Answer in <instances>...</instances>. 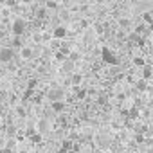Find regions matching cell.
<instances>
[{"instance_id": "cell-21", "label": "cell", "mask_w": 153, "mask_h": 153, "mask_svg": "<svg viewBox=\"0 0 153 153\" xmlns=\"http://www.w3.org/2000/svg\"><path fill=\"white\" fill-rule=\"evenodd\" d=\"M70 148H72V142H70V140H65V142H63V148H61V151L65 153V151H68Z\"/></svg>"}, {"instance_id": "cell-20", "label": "cell", "mask_w": 153, "mask_h": 153, "mask_svg": "<svg viewBox=\"0 0 153 153\" xmlns=\"http://www.w3.org/2000/svg\"><path fill=\"white\" fill-rule=\"evenodd\" d=\"M27 114V110L24 108V106H16V115H20V117H24Z\"/></svg>"}, {"instance_id": "cell-1", "label": "cell", "mask_w": 153, "mask_h": 153, "mask_svg": "<svg viewBox=\"0 0 153 153\" xmlns=\"http://www.w3.org/2000/svg\"><path fill=\"white\" fill-rule=\"evenodd\" d=\"M101 59H103L106 65H112V67L119 65V58H117V56L114 54V51H110V47H106V45L101 47Z\"/></svg>"}, {"instance_id": "cell-12", "label": "cell", "mask_w": 153, "mask_h": 153, "mask_svg": "<svg viewBox=\"0 0 153 153\" xmlns=\"http://www.w3.org/2000/svg\"><path fill=\"white\" fill-rule=\"evenodd\" d=\"M74 92H76V97H78V99H85V97H87V88L74 87Z\"/></svg>"}, {"instance_id": "cell-25", "label": "cell", "mask_w": 153, "mask_h": 153, "mask_svg": "<svg viewBox=\"0 0 153 153\" xmlns=\"http://www.w3.org/2000/svg\"><path fill=\"white\" fill-rule=\"evenodd\" d=\"M36 16H38V18H43V16H45V9H40V11H36Z\"/></svg>"}, {"instance_id": "cell-15", "label": "cell", "mask_w": 153, "mask_h": 153, "mask_svg": "<svg viewBox=\"0 0 153 153\" xmlns=\"http://www.w3.org/2000/svg\"><path fill=\"white\" fill-rule=\"evenodd\" d=\"M128 114H130V115H128V117H130V119H137V117H139V115H140V110H139V108H137V106H135V108H131V110H130V112H128Z\"/></svg>"}, {"instance_id": "cell-18", "label": "cell", "mask_w": 153, "mask_h": 153, "mask_svg": "<svg viewBox=\"0 0 153 153\" xmlns=\"http://www.w3.org/2000/svg\"><path fill=\"white\" fill-rule=\"evenodd\" d=\"M119 27H130V20L128 18H121L119 20Z\"/></svg>"}, {"instance_id": "cell-26", "label": "cell", "mask_w": 153, "mask_h": 153, "mask_svg": "<svg viewBox=\"0 0 153 153\" xmlns=\"http://www.w3.org/2000/svg\"><path fill=\"white\" fill-rule=\"evenodd\" d=\"M18 2H20V4H31L33 0H18Z\"/></svg>"}, {"instance_id": "cell-9", "label": "cell", "mask_w": 153, "mask_h": 153, "mask_svg": "<svg viewBox=\"0 0 153 153\" xmlns=\"http://www.w3.org/2000/svg\"><path fill=\"white\" fill-rule=\"evenodd\" d=\"M49 128H51V124H49V121L47 119H42L38 124H36V131L42 135V133H47L49 131Z\"/></svg>"}, {"instance_id": "cell-28", "label": "cell", "mask_w": 153, "mask_h": 153, "mask_svg": "<svg viewBox=\"0 0 153 153\" xmlns=\"http://www.w3.org/2000/svg\"><path fill=\"white\" fill-rule=\"evenodd\" d=\"M110 2H117V0H110Z\"/></svg>"}, {"instance_id": "cell-7", "label": "cell", "mask_w": 153, "mask_h": 153, "mask_svg": "<svg viewBox=\"0 0 153 153\" xmlns=\"http://www.w3.org/2000/svg\"><path fill=\"white\" fill-rule=\"evenodd\" d=\"M70 83H72V87H81V83H83V74L81 72H74L70 76Z\"/></svg>"}, {"instance_id": "cell-2", "label": "cell", "mask_w": 153, "mask_h": 153, "mask_svg": "<svg viewBox=\"0 0 153 153\" xmlns=\"http://www.w3.org/2000/svg\"><path fill=\"white\" fill-rule=\"evenodd\" d=\"M25 31H27V22L24 18H15L13 24H11V33L15 36H24Z\"/></svg>"}, {"instance_id": "cell-11", "label": "cell", "mask_w": 153, "mask_h": 153, "mask_svg": "<svg viewBox=\"0 0 153 153\" xmlns=\"http://www.w3.org/2000/svg\"><path fill=\"white\" fill-rule=\"evenodd\" d=\"M135 87H137V88H139L140 92H146V90L149 88V85H148V81H146V79H142V78H140V79H139V81L135 83Z\"/></svg>"}, {"instance_id": "cell-24", "label": "cell", "mask_w": 153, "mask_h": 153, "mask_svg": "<svg viewBox=\"0 0 153 153\" xmlns=\"http://www.w3.org/2000/svg\"><path fill=\"white\" fill-rule=\"evenodd\" d=\"M135 142H139V144L144 142V135H142V133H137V135H135Z\"/></svg>"}, {"instance_id": "cell-4", "label": "cell", "mask_w": 153, "mask_h": 153, "mask_svg": "<svg viewBox=\"0 0 153 153\" xmlns=\"http://www.w3.org/2000/svg\"><path fill=\"white\" fill-rule=\"evenodd\" d=\"M67 34H68V29L65 25H56L51 33V36L56 38V40H63V38H67Z\"/></svg>"}, {"instance_id": "cell-13", "label": "cell", "mask_w": 153, "mask_h": 153, "mask_svg": "<svg viewBox=\"0 0 153 153\" xmlns=\"http://www.w3.org/2000/svg\"><path fill=\"white\" fill-rule=\"evenodd\" d=\"M142 22H144L146 25H153V16H151L149 11H144V13H142Z\"/></svg>"}, {"instance_id": "cell-27", "label": "cell", "mask_w": 153, "mask_h": 153, "mask_svg": "<svg viewBox=\"0 0 153 153\" xmlns=\"http://www.w3.org/2000/svg\"><path fill=\"white\" fill-rule=\"evenodd\" d=\"M2 148H4V146H2V137H0V149H2Z\"/></svg>"}, {"instance_id": "cell-5", "label": "cell", "mask_w": 153, "mask_h": 153, "mask_svg": "<svg viewBox=\"0 0 153 153\" xmlns=\"http://www.w3.org/2000/svg\"><path fill=\"white\" fill-rule=\"evenodd\" d=\"M51 110H52L54 114H63V112L67 110V103H65L63 99H59V101H51Z\"/></svg>"}, {"instance_id": "cell-6", "label": "cell", "mask_w": 153, "mask_h": 153, "mask_svg": "<svg viewBox=\"0 0 153 153\" xmlns=\"http://www.w3.org/2000/svg\"><path fill=\"white\" fill-rule=\"evenodd\" d=\"M33 56H34V51H33L31 47H27V45H22V47H20V58H22V59L29 61Z\"/></svg>"}, {"instance_id": "cell-16", "label": "cell", "mask_w": 153, "mask_h": 153, "mask_svg": "<svg viewBox=\"0 0 153 153\" xmlns=\"http://www.w3.org/2000/svg\"><path fill=\"white\" fill-rule=\"evenodd\" d=\"M24 43H22V36H15L13 38V47H16V49H20Z\"/></svg>"}, {"instance_id": "cell-22", "label": "cell", "mask_w": 153, "mask_h": 153, "mask_svg": "<svg viewBox=\"0 0 153 153\" xmlns=\"http://www.w3.org/2000/svg\"><path fill=\"white\" fill-rule=\"evenodd\" d=\"M45 6H47L49 9H56V7H58V4L54 2V0H47V2H45Z\"/></svg>"}, {"instance_id": "cell-17", "label": "cell", "mask_w": 153, "mask_h": 153, "mask_svg": "<svg viewBox=\"0 0 153 153\" xmlns=\"http://www.w3.org/2000/svg\"><path fill=\"white\" fill-rule=\"evenodd\" d=\"M36 133V126H27V131H25V137H33Z\"/></svg>"}, {"instance_id": "cell-10", "label": "cell", "mask_w": 153, "mask_h": 153, "mask_svg": "<svg viewBox=\"0 0 153 153\" xmlns=\"http://www.w3.org/2000/svg\"><path fill=\"white\" fill-rule=\"evenodd\" d=\"M49 99H51V101H59V99H63V90H61V88H52V90L49 92Z\"/></svg>"}, {"instance_id": "cell-14", "label": "cell", "mask_w": 153, "mask_h": 153, "mask_svg": "<svg viewBox=\"0 0 153 153\" xmlns=\"http://www.w3.org/2000/svg\"><path fill=\"white\" fill-rule=\"evenodd\" d=\"M131 63H133L135 67H144V65H146V59H144V56H135V58L131 59Z\"/></svg>"}, {"instance_id": "cell-19", "label": "cell", "mask_w": 153, "mask_h": 153, "mask_svg": "<svg viewBox=\"0 0 153 153\" xmlns=\"http://www.w3.org/2000/svg\"><path fill=\"white\" fill-rule=\"evenodd\" d=\"M36 85H38V79H31V81H29V85H27V90H34V88H36Z\"/></svg>"}, {"instance_id": "cell-8", "label": "cell", "mask_w": 153, "mask_h": 153, "mask_svg": "<svg viewBox=\"0 0 153 153\" xmlns=\"http://www.w3.org/2000/svg\"><path fill=\"white\" fill-rule=\"evenodd\" d=\"M142 68V74H140V78L142 79H146V81H149L151 79V76H153V68H151V65H144V67H140Z\"/></svg>"}, {"instance_id": "cell-23", "label": "cell", "mask_w": 153, "mask_h": 153, "mask_svg": "<svg viewBox=\"0 0 153 153\" xmlns=\"http://www.w3.org/2000/svg\"><path fill=\"white\" fill-rule=\"evenodd\" d=\"M16 4H18V0H6V6L7 7H15Z\"/></svg>"}, {"instance_id": "cell-3", "label": "cell", "mask_w": 153, "mask_h": 153, "mask_svg": "<svg viewBox=\"0 0 153 153\" xmlns=\"http://www.w3.org/2000/svg\"><path fill=\"white\" fill-rule=\"evenodd\" d=\"M13 49L11 47H2L0 49V63H11L13 59Z\"/></svg>"}]
</instances>
